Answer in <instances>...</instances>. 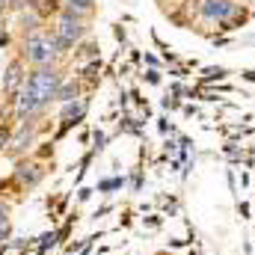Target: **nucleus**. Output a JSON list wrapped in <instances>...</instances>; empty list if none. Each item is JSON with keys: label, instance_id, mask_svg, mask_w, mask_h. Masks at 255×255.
<instances>
[{"label": "nucleus", "instance_id": "f257e3e1", "mask_svg": "<svg viewBox=\"0 0 255 255\" xmlns=\"http://www.w3.org/2000/svg\"><path fill=\"white\" fill-rule=\"evenodd\" d=\"M24 89L39 101V107L45 110L51 101H57V92H60V71L54 68H36L27 80H24Z\"/></svg>", "mask_w": 255, "mask_h": 255}, {"label": "nucleus", "instance_id": "f03ea898", "mask_svg": "<svg viewBox=\"0 0 255 255\" xmlns=\"http://www.w3.org/2000/svg\"><path fill=\"white\" fill-rule=\"evenodd\" d=\"M60 54V42L57 36H48V33H30L24 39V57L27 63L39 65V68H48V63Z\"/></svg>", "mask_w": 255, "mask_h": 255}, {"label": "nucleus", "instance_id": "7ed1b4c3", "mask_svg": "<svg viewBox=\"0 0 255 255\" xmlns=\"http://www.w3.org/2000/svg\"><path fill=\"white\" fill-rule=\"evenodd\" d=\"M83 33H86V27H83V18H77L74 12H60V18H57V42H60V51H68V48H74V42H80L83 39Z\"/></svg>", "mask_w": 255, "mask_h": 255}, {"label": "nucleus", "instance_id": "20e7f679", "mask_svg": "<svg viewBox=\"0 0 255 255\" xmlns=\"http://www.w3.org/2000/svg\"><path fill=\"white\" fill-rule=\"evenodd\" d=\"M199 12H202V18H208V21H217V18H226L229 12H235V3H232V0H202Z\"/></svg>", "mask_w": 255, "mask_h": 255}, {"label": "nucleus", "instance_id": "39448f33", "mask_svg": "<svg viewBox=\"0 0 255 255\" xmlns=\"http://www.w3.org/2000/svg\"><path fill=\"white\" fill-rule=\"evenodd\" d=\"M24 74H21V63L15 60V63H9L6 68V77H3V92H9V95H15V92H21L24 89Z\"/></svg>", "mask_w": 255, "mask_h": 255}, {"label": "nucleus", "instance_id": "423d86ee", "mask_svg": "<svg viewBox=\"0 0 255 255\" xmlns=\"http://www.w3.org/2000/svg\"><path fill=\"white\" fill-rule=\"evenodd\" d=\"M86 113V101H68L63 107V122H80Z\"/></svg>", "mask_w": 255, "mask_h": 255}, {"label": "nucleus", "instance_id": "0eeeda50", "mask_svg": "<svg viewBox=\"0 0 255 255\" xmlns=\"http://www.w3.org/2000/svg\"><path fill=\"white\" fill-rule=\"evenodd\" d=\"M65 9L74 12L77 18H83V15H89L95 9V0H65Z\"/></svg>", "mask_w": 255, "mask_h": 255}, {"label": "nucleus", "instance_id": "6e6552de", "mask_svg": "<svg viewBox=\"0 0 255 255\" xmlns=\"http://www.w3.org/2000/svg\"><path fill=\"white\" fill-rule=\"evenodd\" d=\"M18 178H21L24 184H36V181L42 178V172H39V166H36V163H30V166H27V163H21V166H18Z\"/></svg>", "mask_w": 255, "mask_h": 255}, {"label": "nucleus", "instance_id": "1a4fd4ad", "mask_svg": "<svg viewBox=\"0 0 255 255\" xmlns=\"http://www.w3.org/2000/svg\"><path fill=\"white\" fill-rule=\"evenodd\" d=\"M57 244H60L57 232H48V235H42V238H39V253H36V255H45L51 247H57Z\"/></svg>", "mask_w": 255, "mask_h": 255}, {"label": "nucleus", "instance_id": "9d476101", "mask_svg": "<svg viewBox=\"0 0 255 255\" xmlns=\"http://www.w3.org/2000/svg\"><path fill=\"white\" fill-rule=\"evenodd\" d=\"M74 95H77V86L74 83H65V86H60V92H57V101H65L68 104Z\"/></svg>", "mask_w": 255, "mask_h": 255}, {"label": "nucleus", "instance_id": "9b49d317", "mask_svg": "<svg viewBox=\"0 0 255 255\" xmlns=\"http://www.w3.org/2000/svg\"><path fill=\"white\" fill-rule=\"evenodd\" d=\"M223 77H226V68H220V65L202 71V80H205V83H211V80H223Z\"/></svg>", "mask_w": 255, "mask_h": 255}, {"label": "nucleus", "instance_id": "f8f14e48", "mask_svg": "<svg viewBox=\"0 0 255 255\" xmlns=\"http://www.w3.org/2000/svg\"><path fill=\"white\" fill-rule=\"evenodd\" d=\"M116 187H122V178H104V181L98 184L101 193H110V190H116Z\"/></svg>", "mask_w": 255, "mask_h": 255}, {"label": "nucleus", "instance_id": "ddd939ff", "mask_svg": "<svg viewBox=\"0 0 255 255\" xmlns=\"http://www.w3.org/2000/svg\"><path fill=\"white\" fill-rule=\"evenodd\" d=\"M104 142H107V136H104V130H98V128H95V148L101 151V148H104Z\"/></svg>", "mask_w": 255, "mask_h": 255}, {"label": "nucleus", "instance_id": "4468645a", "mask_svg": "<svg viewBox=\"0 0 255 255\" xmlns=\"http://www.w3.org/2000/svg\"><path fill=\"white\" fill-rule=\"evenodd\" d=\"M145 80H148V83H160V74H157L154 68H148V71H145Z\"/></svg>", "mask_w": 255, "mask_h": 255}, {"label": "nucleus", "instance_id": "2eb2a0df", "mask_svg": "<svg viewBox=\"0 0 255 255\" xmlns=\"http://www.w3.org/2000/svg\"><path fill=\"white\" fill-rule=\"evenodd\" d=\"M6 238H9V226H3V229H0V250H3V247H6V244H9V241H6Z\"/></svg>", "mask_w": 255, "mask_h": 255}, {"label": "nucleus", "instance_id": "dca6fc26", "mask_svg": "<svg viewBox=\"0 0 255 255\" xmlns=\"http://www.w3.org/2000/svg\"><path fill=\"white\" fill-rule=\"evenodd\" d=\"M3 226H6V208L0 205V229H3Z\"/></svg>", "mask_w": 255, "mask_h": 255}]
</instances>
